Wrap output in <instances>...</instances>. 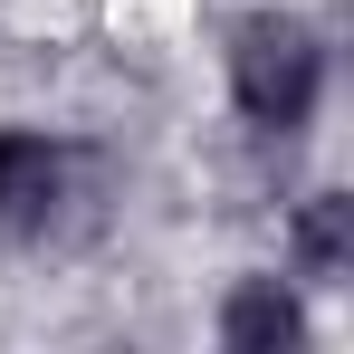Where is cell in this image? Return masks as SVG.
<instances>
[{"label": "cell", "mask_w": 354, "mask_h": 354, "mask_svg": "<svg viewBox=\"0 0 354 354\" xmlns=\"http://www.w3.org/2000/svg\"><path fill=\"white\" fill-rule=\"evenodd\" d=\"M316 86H326V48H316L306 19L259 10V19L230 39V96H239V115H249V124L297 134V124L316 115Z\"/></svg>", "instance_id": "obj_1"}, {"label": "cell", "mask_w": 354, "mask_h": 354, "mask_svg": "<svg viewBox=\"0 0 354 354\" xmlns=\"http://www.w3.org/2000/svg\"><path fill=\"white\" fill-rule=\"evenodd\" d=\"M58 192H67L58 144H48V134H19V124H10V134H0V230H10V239L48 230Z\"/></svg>", "instance_id": "obj_2"}, {"label": "cell", "mask_w": 354, "mask_h": 354, "mask_svg": "<svg viewBox=\"0 0 354 354\" xmlns=\"http://www.w3.org/2000/svg\"><path fill=\"white\" fill-rule=\"evenodd\" d=\"M306 335V316H297V297L278 288V278H249V288L221 306V345H239V354H259V345H297Z\"/></svg>", "instance_id": "obj_3"}, {"label": "cell", "mask_w": 354, "mask_h": 354, "mask_svg": "<svg viewBox=\"0 0 354 354\" xmlns=\"http://www.w3.org/2000/svg\"><path fill=\"white\" fill-rule=\"evenodd\" d=\"M345 192H316V201H306V221H297V268H306V278H335V268H345Z\"/></svg>", "instance_id": "obj_4"}]
</instances>
